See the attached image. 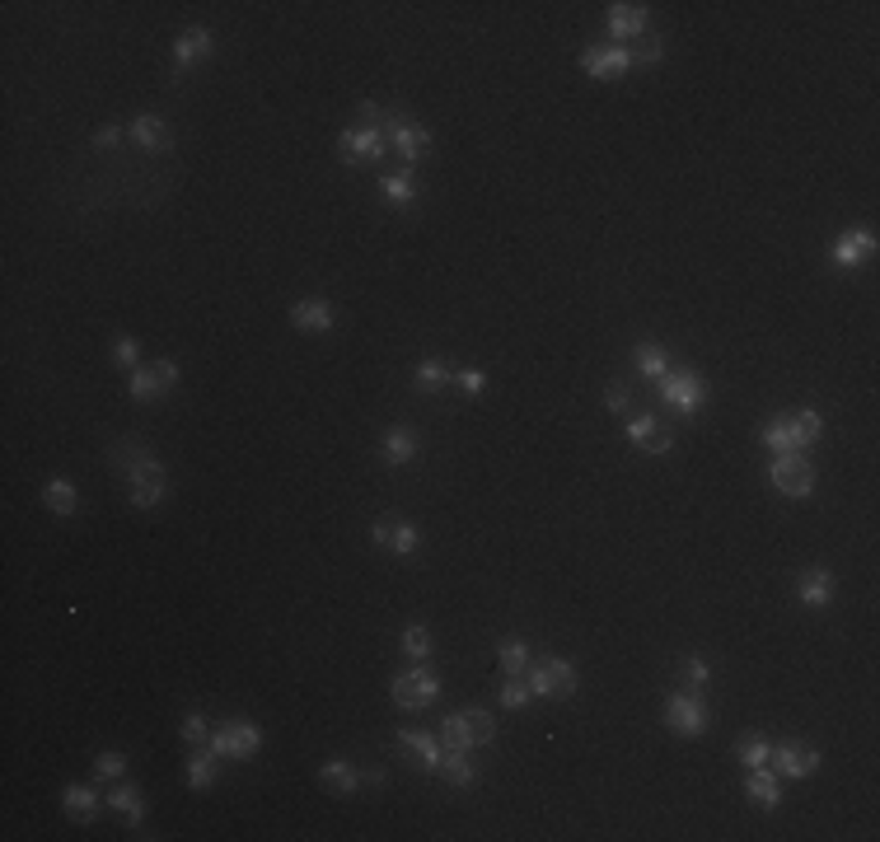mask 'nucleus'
I'll use <instances>...</instances> for the list:
<instances>
[{"label":"nucleus","mask_w":880,"mask_h":842,"mask_svg":"<svg viewBox=\"0 0 880 842\" xmlns=\"http://www.w3.org/2000/svg\"><path fill=\"white\" fill-rule=\"evenodd\" d=\"M529 693H539V697H571L577 693V669H571L567 660H543V665H534L529 669Z\"/></svg>","instance_id":"5"},{"label":"nucleus","mask_w":880,"mask_h":842,"mask_svg":"<svg viewBox=\"0 0 880 842\" xmlns=\"http://www.w3.org/2000/svg\"><path fill=\"white\" fill-rule=\"evenodd\" d=\"M183 739H188L192 749H207V739H211V735H207V716L192 711L188 721H183Z\"/></svg>","instance_id":"41"},{"label":"nucleus","mask_w":880,"mask_h":842,"mask_svg":"<svg viewBox=\"0 0 880 842\" xmlns=\"http://www.w3.org/2000/svg\"><path fill=\"white\" fill-rule=\"evenodd\" d=\"M665 721H670V730H679V735H703L707 730L703 697L698 693H674L670 702H665Z\"/></svg>","instance_id":"6"},{"label":"nucleus","mask_w":880,"mask_h":842,"mask_svg":"<svg viewBox=\"0 0 880 842\" xmlns=\"http://www.w3.org/2000/svg\"><path fill=\"white\" fill-rule=\"evenodd\" d=\"M445 384H455V375H449L440 361H422L417 365V388H422V394H436V388H445Z\"/></svg>","instance_id":"33"},{"label":"nucleus","mask_w":880,"mask_h":842,"mask_svg":"<svg viewBox=\"0 0 880 842\" xmlns=\"http://www.w3.org/2000/svg\"><path fill=\"white\" fill-rule=\"evenodd\" d=\"M459 716V726H464V739H468V749L474 744H492V735H497V721L487 716L483 707H468V711H455Z\"/></svg>","instance_id":"19"},{"label":"nucleus","mask_w":880,"mask_h":842,"mask_svg":"<svg viewBox=\"0 0 880 842\" xmlns=\"http://www.w3.org/2000/svg\"><path fill=\"white\" fill-rule=\"evenodd\" d=\"M188 782L201 791L216 782V753L211 749H192V763H188Z\"/></svg>","instance_id":"30"},{"label":"nucleus","mask_w":880,"mask_h":842,"mask_svg":"<svg viewBox=\"0 0 880 842\" xmlns=\"http://www.w3.org/2000/svg\"><path fill=\"white\" fill-rule=\"evenodd\" d=\"M207 749L220 753V758H253V753L262 749V730H258L253 721H235V726L216 730V735L207 739Z\"/></svg>","instance_id":"3"},{"label":"nucleus","mask_w":880,"mask_h":842,"mask_svg":"<svg viewBox=\"0 0 880 842\" xmlns=\"http://www.w3.org/2000/svg\"><path fill=\"white\" fill-rule=\"evenodd\" d=\"M113 356H117V365H136V361H141L136 337H117V342H113Z\"/></svg>","instance_id":"45"},{"label":"nucleus","mask_w":880,"mask_h":842,"mask_svg":"<svg viewBox=\"0 0 880 842\" xmlns=\"http://www.w3.org/2000/svg\"><path fill=\"white\" fill-rule=\"evenodd\" d=\"M581 66L595 75V80H609V75H619V71H628L632 66V56H628V47L623 43H613V47H585L581 52Z\"/></svg>","instance_id":"10"},{"label":"nucleus","mask_w":880,"mask_h":842,"mask_svg":"<svg viewBox=\"0 0 880 842\" xmlns=\"http://www.w3.org/2000/svg\"><path fill=\"white\" fill-rule=\"evenodd\" d=\"M127 772V758L122 753H98L94 758V777H122Z\"/></svg>","instance_id":"43"},{"label":"nucleus","mask_w":880,"mask_h":842,"mask_svg":"<svg viewBox=\"0 0 880 842\" xmlns=\"http://www.w3.org/2000/svg\"><path fill=\"white\" fill-rule=\"evenodd\" d=\"M735 753H740V763H745L749 772L773 763V744H768V739H740V744H735Z\"/></svg>","instance_id":"32"},{"label":"nucleus","mask_w":880,"mask_h":842,"mask_svg":"<svg viewBox=\"0 0 880 842\" xmlns=\"http://www.w3.org/2000/svg\"><path fill=\"white\" fill-rule=\"evenodd\" d=\"M637 365H642L646 379H661L665 370H670V365H665V352H661V342H642V346H637Z\"/></svg>","instance_id":"36"},{"label":"nucleus","mask_w":880,"mask_h":842,"mask_svg":"<svg viewBox=\"0 0 880 842\" xmlns=\"http://www.w3.org/2000/svg\"><path fill=\"white\" fill-rule=\"evenodd\" d=\"M43 501H47V510H56V515H75V487L66 478H52Z\"/></svg>","instance_id":"28"},{"label":"nucleus","mask_w":880,"mask_h":842,"mask_svg":"<svg viewBox=\"0 0 880 842\" xmlns=\"http://www.w3.org/2000/svg\"><path fill=\"white\" fill-rule=\"evenodd\" d=\"M876 253V234L871 230H848L843 239L833 243V262L838 267H862Z\"/></svg>","instance_id":"13"},{"label":"nucleus","mask_w":880,"mask_h":842,"mask_svg":"<svg viewBox=\"0 0 880 842\" xmlns=\"http://www.w3.org/2000/svg\"><path fill=\"white\" fill-rule=\"evenodd\" d=\"M628 436H632V445L642 449V455H670V445H674V436L670 430L651 417V412H637L628 421Z\"/></svg>","instance_id":"9"},{"label":"nucleus","mask_w":880,"mask_h":842,"mask_svg":"<svg viewBox=\"0 0 880 842\" xmlns=\"http://www.w3.org/2000/svg\"><path fill=\"white\" fill-rule=\"evenodd\" d=\"M604 403L613 407V412H628V407H632V388H628L623 379H609V388H604Z\"/></svg>","instance_id":"42"},{"label":"nucleus","mask_w":880,"mask_h":842,"mask_svg":"<svg viewBox=\"0 0 880 842\" xmlns=\"http://www.w3.org/2000/svg\"><path fill=\"white\" fill-rule=\"evenodd\" d=\"M455 384L464 388V394H483V388H487V375H483V370H459Z\"/></svg>","instance_id":"46"},{"label":"nucleus","mask_w":880,"mask_h":842,"mask_svg":"<svg viewBox=\"0 0 880 842\" xmlns=\"http://www.w3.org/2000/svg\"><path fill=\"white\" fill-rule=\"evenodd\" d=\"M656 384H661V398H665V403H674L679 412H693V407H698V403L707 398V384H703L698 375H693V370H665V375H661Z\"/></svg>","instance_id":"4"},{"label":"nucleus","mask_w":880,"mask_h":842,"mask_svg":"<svg viewBox=\"0 0 880 842\" xmlns=\"http://www.w3.org/2000/svg\"><path fill=\"white\" fill-rule=\"evenodd\" d=\"M394 146H398L403 164L413 169V164L426 155V146H431V132H426V127H413V122H398V132H394Z\"/></svg>","instance_id":"18"},{"label":"nucleus","mask_w":880,"mask_h":842,"mask_svg":"<svg viewBox=\"0 0 880 842\" xmlns=\"http://www.w3.org/2000/svg\"><path fill=\"white\" fill-rule=\"evenodd\" d=\"M413 459H417V436H413V430H403V426L384 430V464H413Z\"/></svg>","instance_id":"22"},{"label":"nucleus","mask_w":880,"mask_h":842,"mask_svg":"<svg viewBox=\"0 0 880 842\" xmlns=\"http://www.w3.org/2000/svg\"><path fill=\"white\" fill-rule=\"evenodd\" d=\"M150 370H155V379L165 384V388H174V384H178V365H174V361H155Z\"/></svg>","instance_id":"47"},{"label":"nucleus","mask_w":880,"mask_h":842,"mask_svg":"<svg viewBox=\"0 0 880 842\" xmlns=\"http://www.w3.org/2000/svg\"><path fill=\"white\" fill-rule=\"evenodd\" d=\"M384 197L394 201V207H413L417 188H413V178H407V174H394V178H384Z\"/></svg>","instance_id":"37"},{"label":"nucleus","mask_w":880,"mask_h":842,"mask_svg":"<svg viewBox=\"0 0 880 842\" xmlns=\"http://www.w3.org/2000/svg\"><path fill=\"white\" fill-rule=\"evenodd\" d=\"M773 758H777V768H782L787 777H810L815 768H820V753L806 749V744H777Z\"/></svg>","instance_id":"15"},{"label":"nucleus","mask_w":880,"mask_h":842,"mask_svg":"<svg viewBox=\"0 0 880 842\" xmlns=\"http://www.w3.org/2000/svg\"><path fill=\"white\" fill-rule=\"evenodd\" d=\"M745 791H749V800H754L759 810H777V800H782V787H777V777H773L768 768H754Z\"/></svg>","instance_id":"21"},{"label":"nucleus","mask_w":880,"mask_h":842,"mask_svg":"<svg viewBox=\"0 0 880 842\" xmlns=\"http://www.w3.org/2000/svg\"><path fill=\"white\" fill-rule=\"evenodd\" d=\"M337 155H342V164H375V159H384V136L375 132V127H352V132H342L337 136Z\"/></svg>","instance_id":"8"},{"label":"nucleus","mask_w":880,"mask_h":842,"mask_svg":"<svg viewBox=\"0 0 880 842\" xmlns=\"http://www.w3.org/2000/svg\"><path fill=\"white\" fill-rule=\"evenodd\" d=\"M707 674H712V669H707L703 660H684V688H688V693H698V688L707 684Z\"/></svg>","instance_id":"44"},{"label":"nucleus","mask_w":880,"mask_h":842,"mask_svg":"<svg viewBox=\"0 0 880 842\" xmlns=\"http://www.w3.org/2000/svg\"><path fill=\"white\" fill-rule=\"evenodd\" d=\"M529 697H534V693H529V684L520 679V674H510V679H506V688H501V707L520 711V707L529 702Z\"/></svg>","instance_id":"39"},{"label":"nucleus","mask_w":880,"mask_h":842,"mask_svg":"<svg viewBox=\"0 0 880 842\" xmlns=\"http://www.w3.org/2000/svg\"><path fill=\"white\" fill-rule=\"evenodd\" d=\"M291 323L304 327V333H329V327H333V304L329 300H300L291 310Z\"/></svg>","instance_id":"16"},{"label":"nucleus","mask_w":880,"mask_h":842,"mask_svg":"<svg viewBox=\"0 0 880 842\" xmlns=\"http://www.w3.org/2000/svg\"><path fill=\"white\" fill-rule=\"evenodd\" d=\"M403 651L413 655V660H426V655H431V632H426V627H407L403 632Z\"/></svg>","instance_id":"40"},{"label":"nucleus","mask_w":880,"mask_h":842,"mask_svg":"<svg viewBox=\"0 0 880 842\" xmlns=\"http://www.w3.org/2000/svg\"><path fill=\"white\" fill-rule=\"evenodd\" d=\"M497 660H501L506 674H525V669H529V646L520 642V636H506L501 651H497Z\"/></svg>","instance_id":"29"},{"label":"nucleus","mask_w":880,"mask_h":842,"mask_svg":"<svg viewBox=\"0 0 880 842\" xmlns=\"http://www.w3.org/2000/svg\"><path fill=\"white\" fill-rule=\"evenodd\" d=\"M398 749H407L417 758V763L426 768V772H440V763H445V749H440V739H431V735H422V730H403L398 735Z\"/></svg>","instance_id":"12"},{"label":"nucleus","mask_w":880,"mask_h":842,"mask_svg":"<svg viewBox=\"0 0 880 842\" xmlns=\"http://www.w3.org/2000/svg\"><path fill=\"white\" fill-rule=\"evenodd\" d=\"M159 394H169V388L155 379V370H132V398L136 403H155Z\"/></svg>","instance_id":"34"},{"label":"nucleus","mask_w":880,"mask_h":842,"mask_svg":"<svg viewBox=\"0 0 880 842\" xmlns=\"http://www.w3.org/2000/svg\"><path fill=\"white\" fill-rule=\"evenodd\" d=\"M323 787H333L337 795H352L361 787V777L352 763H342V758H333V763H323Z\"/></svg>","instance_id":"25"},{"label":"nucleus","mask_w":880,"mask_h":842,"mask_svg":"<svg viewBox=\"0 0 880 842\" xmlns=\"http://www.w3.org/2000/svg\"><path fill=\"white\" fill-rule=\"evenodd\" d=\"M117 455H127V459H117V468H127V478H132V506H141V510L159 506V497H165V468L146 449H136V440H122Z\"/></svg>","instance_id":"1"},{"label":"nucleus","mask_w":880,"mask_h":842,"mask_svg":"<svg viewBox=\"0 0 880 842\" xmlns=\"http://www.w3.org/2000/svg\"><path fill=\"white\" fill-rule=\"evenodd\" d=\"M440 772H445V782H449V787H474V782H478V768L468 763L464 753H445Z\"/></svg>","instance_id":"27"},{"label":"nucleus","mask_w":880,"mask_h":842,"mask_svg":"<svg viewBox=\"0 0 880 842\" xmlns=\"http://www.w3.org/2000/svg\"><path fill=\"white\" fill-rule=\"evenodd\" d=\"M764 440L773 445V455H777V459H782V455H796V449H791V436H787V417L768 421V426H764Z\"/></svg>","instance_id":"38"},{"label":"nucleus","mask_w":880,"mask_h":842,"mask_svg":"<svg viewBox=\"0 0 880 842\" xmlns=\"http://www.w3.org/2000/svg\"><path fill=\"white\" fill-rule=\"evenodd\" d=\"M609 29L628 47L632 38H642V29H646V5H609Z\"/></svg>","instance_id":"14"},{"label":"nucleus","mask_w":880,"mask_h":842,"mask_svg":"<svg viewBox=\"0 0 880 842\" xmlns=\"http://www.w3.org/2000/svg\"><path fill=\"white\" fill-rule=\"evenodd\" d=\"M98 810V795L90 787H66V814L75 819V824H90Z\"/></svg>","instance_id":"26"},{"label":"nucleus","mask_w":880,"mask_h":842,"mask_svg":"<svg viewBox=\"0 0 880 842\" xmlns=\"http://www.w3.org/2000/svg\"><path fill=\"white\" fill-rule=\"evenodd\" d=\"M796 590H801V600H806L810 608H824V604L833 600V581H829L824 566H806L801 581H796Z\"/></svg>","instance_id":"17"},{"label":"nucleus","mask_w":880,"mask_h":842,"mask_svg":"<svg viewBox=\"0 0 880 842\" xmlns=\"http://www.w3.org/2000/svg\"><path fill=\"white\" fill-rule=\"evenodd\" d=\"M117 140H122V132H117V127H104V132L94 136V150H113Z\"/></svg>","instance_id":"48"},{"label":"nucleus","mask_w":880,"mask_h":842,"mask_svg":"<svg viewBox=\"0 0 880 842\" xmlns=\"http://www.w3.org/2000/svg\"><path fill=\"white\" fill-rule=\"evenodd\" d=\"M132 136H136V146L141 150H165L169 146V132H165V122H159V117H136L132 122Z\"/></svg>","instance_id":"24"},{"label":"nucleus","mask_w":880,"mask_h":842,"mask_svg":"<svg viewBox=\"0 0 880 842\" xmlns=\"http://www.w3.org/2000/svg\"><path fill=\"white\" fill-rule=\"evenodd\" d=\"M380 117H384V108H380V104H371V98H365V104H361V122H365V127H375Z\"/></svg>","instance_id":"49"},{"label":"nucleus","mask_w":880,"mask_h":842,"mask_svg":"<svg viewBox=\"0 0 880 842\" xmlns=\"http://www.w3.org/2000/svg\"><path fill=\"white\" fill-rule=\"evenodd\" d=\"M108 805L122 810V814L132 819V824H141V814H146V800H141V791H132V787H117V791L108 795Z\"/></svg>","instance_id":"35"},{"label":"nucleus","mask_w":880,"mask_h":842,"mask_svg":"<svg viewBox=\"0 0 880 842\" xmlns=\"http://www.w3.org/2000/svg\"><path fill=\"white\" fill-rule=\"evenodd\" d=\"M389 693H394V702H398L403 711H422V707H431V702H436L440 679H436V674L422 665V669H407V674H398V679H394V688H389Z\"/></svg>","instance_id":"2"},{"label":"nucleus","mask_w":880,"mask_h":842,"mask_svg":"<svg viewBox=\"0 0 880 842\" xmlns=\"http://www.w3.org/2000/svg\"><path fill=\"white\" fill-rule=\"evenodd\" d=\"M207 52H211V33H207V29H188V33H183L178 43H174V61H178V71H183V66H192V61H197V56H207Z\"/></svg>","instance_id":"23"},{"label":"nucleus","mask_w":880,"mask_h":842,"mask_svg":"<svg viewBox=\"0 0 880 842\" xmlns=\"http://www.w3.org/2000/svg\"><path fill=\"white\" fill-rule=\"evenodd\" d=\"M820 430H824V417H820V412H796V417H787V436H791V449H796V455H801L806 445L820 440Z\"/></svg>","instance_id":"20"},{"label":"nucleus","mask_w":880,"mask_h":842,"mask_svg":"<svg viewBox=\"0 0 880 842\" xmlns=\"http://www.w3.org/2000/svg\"><path fill=\"white\" fill-rule=\"evenodd\" d=\"M371 533H375V543L389 548V552H413L417 548V529L407 524L403 515H380Z\"/></svg>","instance_id":"11"},{"label":"nucleus","mask_w":880,"mask_h":842,"mask_svg":"<svg viewBox=\"0 0 880 842\" xmlns=\"http://www.w3.org/2000/svg\"><path fill=\"white\" fill-rule=\"evenodd\" d=\"M628 56H632V66H656V61L665 56V43H661V38H651V33H642V38H632Z\"/></svg>","instance_id":"31"},{"label":"nucleus","mask_w":880,"mask_h":842,"mask_svg":"<svg viewBox=\"0 0 880 842\" xmlns=\"http://www.w3.org/2000/svg\"><path fill=\"white\" fill-rule=\"evenodd\" d=\"M773 487L782 491V497H810V491H815V468L801 455H782L773 464Z\"/></svg>","instance_id":"7"}]
</instances>
